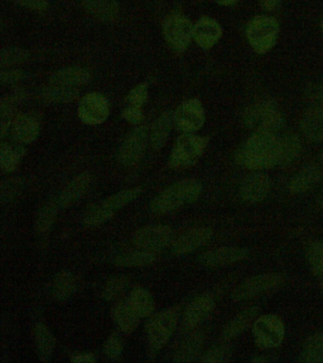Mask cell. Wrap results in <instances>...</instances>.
<instances>
[{"label":"cell","mask_w":323,"mask_h":363,"mask_svg":"<svg viewBox=\"0 0 323 363\" xmlns=\"http://www.w3.org/2000/svg\"><path fill=\"white\" fill-rule=\"evenodd\" d=\"M280 139L275 133L258 131L239 148L236 162L244 167L260 170L279 165Z\"/></svg>","instance_id":"1"},{"label":"cell","mask_w":323,"mask_h":363,"mask_svg":"<svg viewBox=\"0 0 323 363\" xmlns=\"http://www.w3.org/2000/svg\"><path fill=\"white\" fill-rule=\"evenodd\" d=\"M202 188L203 187L198 180H181L157 196L151 202L150 209L157 215L173 212L198 201L201 195Z\"/></svg>","instance_id":"2"},{"label":"cell","mask_w":323,"mask_h":363,"mask_svg":"<svg viewBox=\"0 0 323 363\" xmlns=\"http://www.w3.org/2000/svg\"><path fill=\"white\" fill-rule=\"evenodd\" d=\"M246 35L252 49L259 55H264L276 44L279 25L271 16H258L249 24Z\"/></svg>","instance_id":"3"},{"label":"cell","mask_w":323,"mask_h":363,"mask_svg":"<svg viewBox=\"0 0 323 363\" xmlns=\"http://www.w3.org/2000/svg\"><path fill=\"white\" fill-rule=\"evenodd\" d=\"M246 125L256 132H275L283 126V118L277 106L272 102H262L251 106L244 117Z\"/></svg>","instance_id":"4"},{"label":"cell","mask_w":323,"mask_h":363,"mask_svg":"<svg viewBox=\"0 0 323 363\" xmlns=\"http://www.w3.org/2000/svg\"><path fill=\"white\" fill-rule=\"evenodd\" d=\"M178 323L176 309H168L152 317L147 325V337L152 350L159 351L169 342Z\"/></svg>","instance_id":"5"},{"label":"cell","mask_w":323,"mask_h":363,"mask_svg":"<svg viewBox=\"0 0 323 363\" xmlns=\"http://www.w3.org/2000/svg\"><path fill=\"white\" fill-rule=\"evenodd\" d=\"M285 328L283 320L277 315H264L255 320L254 337L259 347L271 349L277 347L285 339Z\"/></svg>","instance_id":"6"},{"label":"cell","mask_w":323,"mask_h":363,"mask_svg":"<svg viewBox=\"0 0 323 363\" xmlns=\"http://www.w3.org/2000/svg\"><path fill=\"white\" fill-rule=\"evenodd\" d=\"M207 138L183 135L176 142L171 155L170 165L172 167H185L198 162L208 145Z\"/></svg>","instance_id":"7"},{"label":"cell","mask_w":323,"mask_h":363,"mask_svg":"<svg viewBox=\"0 0 323 363\" xmlns=\"http://www.w3.org/2000/svg\"><path fill=\"white\" fill-rule=\"evenodd\" d=\"M283 282V277L278 274H266L252 277L246 280L240 286L235 289L232 294V299L234 301H248L254 299L279 288Z\"/></svg>","instance_id":"8"},{"label":"cell","mask_w":323,"mask_h":363,"mask_svg":"<svg viewBox=\"0 0 323 363\" xmlns=\"http://www.w3.org/2000/svg\"><path fill=\"white\" fill-rule=\"evenodd\" d=\"M165 38L170 46L183 52L193 38V27L189 19L181 13L168 16L164 25Z\"/></svg>","instance_id":"9"},{"label":"cell","mask_w":323,"mask_h":363,"mask_svg":"<svg viewBox=\"0 0 323 363\" xmlns=\"http://www.w3.org/2000/svg\"><path fill=\"white\" fill-rule=\"evenodd\" d=\"M174 240V232L166 225H153L137 230L133 236V244L139 249L157 250L164 249Z\"/></svg>","instance_id":"10"},{"label":"cell","mask_w":323,"mask_h":363,"mask_svg":"<svg viewBox=\"0 0 323 363\" xmlns=\"http://www.w3.org/2000/svg\"><path fill=\"white\" fill-rule=\"evenodd\" d=\"M148 133L145 128L135 129L123 143L118 159L123 165L131 167L142 159L147 146Z\"/></svg>","instance_id":"11"},{"label":"cell","mask_w":323,"mask_h":363,"mask_svg":"<svg viewBox=\"0 0 323 363\" xmlns=\"http://www.w3.org/2000/svg\"><path fill=\"white\" fill-rule=\"evenodd\" d=\"M212 230L209 228H193L174 238L171 249L175 255H188L206 245L212 239Z\"/></svg>","instance_id":"12"},{"label":"cell","mask_w":323,"mask_h":363,"mask_svg":"<svg viewBox=\"0 0 323 363\" xmlns=\"http://www.w3.org/2000/svg\"><path fill=\"white\" fill-rule=\"evenodd\" d=\"M175 122L182 131L188 133L198 131L205 123V112L201 103L192 99L182 104L176 112Z\"/></svg>","instance_id":"13"},{"label":"cell","mask_w":323,"mask_h":363,"mask_svg":"<svg viewBox=\"0 0 323 363\" xmlns=\"http://www.w3.org/2000/svg\"><path fill=\"white\" fill-rule=\"evenodd\" d=\"M78 113L84 123L88 125H99L105 122L108 116V101L101 94H88L81 101Z\"/></svg>","instance_id":"14"},{"label":"cell","mask_w":323,"mask_h":363,"mask_svg":"<svg viewBox=\"0 0 323 363\" xmlns=\"http://www.w3.org/2000/svg\"><path fill=\"white\" fill-rule=\"evenodd\" d=\"M249 256V250L242 247H219L203 253L199 261L205 267H219L238 263L245 260Z\"/></svg>","instance_id":"15"},{"label":"cell","mask_w":323,"mask_h":363,"mask_svg":"<svg viewBox=\"0 0 323 363\" xmlns=\"http://www.w3.org/2000/svg\"><path fill=\"white\" fill-rule=\"evenodd\" d=\"M271 179L265 174H251L241 185L242 199L249 203L263 201L271 191Z\"/></svg>","instance_id":"16"},{"label":"cell","mask_w":323,"mask_h":363,"mask_svg":"<svg viewBox=\"0 0 323 363\" xmlns=\"http://www.w3.org/2000/svg\"><path fill=\"white\" fill-rule=\"evenodd\" d=\"M213 308H215V301L210 295H199L190 303L185 311L184 328L187 330H192L209 317Z\"/></svg>","instance_id":"17"},{"label":"cell","mask_w":323,"mask_h":363,"mask_svg":"<svg viewBox=\"0 0 323 363\" xmlns=\"http://www.w3.org/2000/svg\"><path fill=\"white\" fill-rule=\"evenodd\" d=\"M222 28L212 19L204 18L193 27V38L204 50H209L221 38Z\"/></svg>","instance_id":"18"},{"label":"cell","mask_w":323,"mask_h":363,"mask_svg":"<svg viewBox=\"0 0 323 363\" xmlns=\"http://www.w3.org/2000/svg\"><path fill=\"white\" fill-rule=\"evenodd\" d=\"M89 184H91V176L89 174H82L75 177L59 196L57 201L59 206L62 208L72 206L85 195Z\"/></svg>","instance_id":"19"},{"label":"cell","mask_w":323,"mask_h":363,"mask_svg":"<svg viewBox=\"0 0 323 363\" xmlns=\"http://www.w3.org/2000/svg\"><path fill=\"white\" fill-rule=\"evenodd\" d=\"M92 16L102 21H112L119 15L118 0H78Z\"/></svg>","instance_id":"20"},{"label":"cell","mask_w":323,"mask_h":363,"mask_svg":"<svg viewBox=\"0 0 323 363\" xmlns=\"http://www.w3.org/2000/svg\"><path fill=\"white\" fill-rule=\"evenodd\" d=\"M39 125L38 121L30 115H21L13 123V139L22 143H30L38 138Z\"/></svg>","instance_id":"21"},{"label":"cell","mask_w":323,"mask_h":363,"mask_svg":"<svg viewBox=\"0 0 323 363\" xmlns=\"http://www.w3.org/2000/svg\"><path fill=\"white\" fill-rule=\"evenodd\" d=\"M112 315L117 328L123 333L131 334L139 325L140 318L132 309L128 301H123L115 306Z\"/></svg>","instance_id":"22"},{"label":"cell","mask_w":323,"mask_h":363,"mask_svg":"<svg viewBox=\"0 0 323 363\" xmlns=\"http://www.w3.org/2000/svg\"><path fill=\"white\" fill-rule=\"evenodd\" d=\"M91 73L82 67H67L59 70L52 77V86L74 87L88 83Z\"/></svg>","instance_id":"23"},{"label":"cell","mask_w":323,"mask_h":363,"mask_svg":"<svg viewBox=\"0 0 323 363\" xmlns=\"http://www.w3.org/2000/svg\"><path fill=\"white\" fill-rule=\"evenodd\" d=\"M302 130L305 136L313 143L323 140V112L317 108H310L303 115Z\"/></svg>","instance_id":"24"},{"label":"cell","mask_w":323,"mask_h":363,"mask_svg":"<svg viewBox=\"0 0 323 363\" xmlns=\"http://www.w3.org/2000/svg\"><path fill=\"white\" fill-rule=\"evenodd\" d=\"M157 253L153 250L140 249L120 253L114 258V264L119 267H147L157 261Z\"/></svg>","instance_id":"25"},{"label":"cell","mask_w":323,"mask_h":363,"mask_svg":"<svg viewBox=\"0 0 323 363\" xmlns=\"http://www.w3.org/2000/svg\"><path fill=\"white\" fill-rule=\"evenodd\" d=\"M319 169L314 165H308L302 169L291 179L289 188H290L291 192L294 194L307 192L319 182Z\"/></svg>","instance_id":"26"},{"label":"cell","mask_w":323,"mask_h":363,"mask_svg":"<svg viewBox=\"0 0 323 363\" xmlns=\"http://www.w3.org/2000/svg\"><path fill=\"white\" fill-rule=\"evenodd\" d=\"M259 309L258 308H249L239 313L234 319L230 320L224 328L223 337L225 340H232L237 337L242 332L246 330L257 317Z\"/></svg>","instance_id":"27"},{"label":"cell","mask_w":323,"mask_h":363,"mask_svg":"<svg viewBox=\"0 0 323 363\" xmlns=\"http://www.w3.org/2000/svg\"><path fill=\"white\" fill-rule=\"evenodd\" d=\"M35 347L41 362H47L55 348V339L52 332L43 323H38L35 328Z\"/></svg>","instance_id":"28"},{"label":"cell","mask_w":323,"mask_h":363,"mask_svg":"<svg viewBox=\"0 0 323 363\" xmlns=\"http://www.w3.org/2000/svg\"><path fill=\"white\" fill-rule=\"evenodd\" d=\"M203 343V334L200 332L193 334L192 336H190L181 343V347L176 352L174 360L176 362H193L200 354Z\"/></svg>","instance_id":"29"},{"label":"cell","mask_w":323,"mask_h":363,"mask_svg":"<svg viewBox=\"0 0 323 363\" xmlns=\"http://www.w3.org/2000/svg\"><path fill=\"white\" fill-rule=\"evenodd\" d=\"M128 302L140 318L150 316L154 311L153 296L144 289H133L129 295Z\"/></svg>","instance_id":"30"},{"label":"cell","mask_w":323,"mask_h":363,"mask_svg":"<svg viewBox=\"0 0 323 363\" xmlns=\"http://www.w3.org/2000/svg\"><path fill=\"white\" fill-rule=\"evenodd\" d=\"M140 193H142L140 188H132V189L120 191V192L115 194V195L109 196V198L101 202L100 205L106 213L113 216L117 211L122 209V208L139 198Z\"/></svg>","instance_id":"31"},{"label":"cell","mask_w":323,"mask_h":363,"mask_svg":"<svg viewBox=\"0 0 323 363\" xmlns=\"http://www.w3.org/2000/svg\"><path fill=\"white\" fill-rule=\"evenodd\" d=\"M300 362H323V333L309 337L303 345L300 357Z\"/></svg>","instance_id":"32"},{"label":"cell","mask_w":323,"mask_h":363,"mask_svg":"<svg viewBox=\"0 0 323 363\" xmlns=\"http://www.w3.org/2000/svg\"><path fill=\"white\" fill-rule=\"evenodd\" d=\"M173 115L170 112L162 114L152 129L151 143L154 149H160L167 142L172 128Z\"/></svg>","instance_id":"33"},{"label":"cell","mask_w":323,"mask_h":363,"mask_svg":"<svg viewBox=\"0 0 323 363\" xmlns=\"http://www.w3.org/2000/svg\"><path fill=\"white\" fill-rule=\"evenodd\" d=\"M75 278L69 272H61L56 275L52 284L53 297L58 301H64L72 296L75 291Z\"/></svg>","instance_id":"34"},{"label":"cell","mask_w":323,"mask_h":363,"mask_svg":"<svg viewBox=\"0 0 323 363\" xmlns=\"http://www.w3.org/2000/svg\"><path fill=\"white\" fill-rule=\"evenodd\" d=\"M302 149L299 138L294 134L286 135L280 139L279 165H288L299 156Z\"/></svg>","instance_id":"35"},{"label":"cell","mask_w":323,"mask_h":363,"mask_svg":"<svg viewBox=\"0 0 323 363\" xmlns=\"http://www.w3.org/2000/svg\"><path fill=\"white\" fill-rule=\"evenodd\" d=\"M58 206L57 201H52L42 208L35 221L36 232L45 233L52 229L57 216Z\"/></svg>","instance_id":"36"},{"label":"cell","mask_w":323,"mask_h":363,"mask_svg":"<svg viewBox=\"0 0 323 363\" xmlns=\"http://www.w3.org/2000/svg\"><path fill=\"white\" fill-rule=\"evenodd\" d=\"M306 260L311 272L316 277L323 274V242L314 241L306 250Z\"/></svg>","instance_id":"37"},{"label":"cell","mask_w":323,"mask_h":363,"mask_svg":"<svg viewBox=\"0 0 323 363\" xmlns=\"http://www.w3.org/2000/svg\"><path fill=\"white\" fill-rule=\"evenodd\" d=\"M22 155H23V151L21 148L9 145H2L1 151H0V164H1L2 170L7 173L16 170L21 162Z\"/></svg>","instance_id":"38"},{"label":"cell","mask_w":323,"mask_h":363,"mask_svg":"<svg viewBox=\"0 0 323 363\" xmlns=\"http://www.w3.org/2000/svg\"><path fill=\"white\" fill-rule=\"evenodd\" d=\"M78 90L74 87L52 86L45 90V100L52 103L69 102L77 97Z\"/></svg>","instance_id":"39"},{"label":"cell","mask_w":323,"mask_h":363,"mask_svg":"<svg viewBox=\"0 0 323 363\" xmlns=\"http://www.w3.org/2000/svg\"><path fill=\"white\" fill-rule=\"evenodd\" d=\"M232 353L229 346L226 345H219L213 346L202 357V362H227L232 359Z\"/></svg>","instance_id":"40"},{"label":"cell","mask_w":323,"mask_h":363,"mask_svg":"<svg viewBox=\"0 0 323 363\" xmlns=\"http://www.w3.org/2000/svg\"><path fill=\"white\" fill-rule=\"evenodd\" d=\"M128 283V281L125 277L112 278L106 284L105 289H103V299L108 301V302L109 301L114 300L115 298L119 296L125 291Z\"/></svg>","instance_id":"41"},{"label":"cell","mask_w":323,"mask_h":363,"mask_svg":"<svg viewBox=\"0 0 323 363\" xmlns=\"http://www.w3.org/2000/svg\"><path fill=\"white\" fill-rule=\"evenodd\" d=\"M28 58V52L21 49H6L1 52V66H12L21 63Z\"/></svg>","instance_id":"42"},{"label":"cell","mask_w":323,"mask_h":363,"mask_svg":"<svg viewBox=\"0 0 323 363\" xmlns=\"http://www.w3.org/2000/svg\"><path fill=\"white\" fill-rule=\"evenodd\" d=\"M122 340L118 335H111L106 342L105 353L111 359H116L123 354Z\"/></svg>","instance_id":"43"},{"label":"cell","mask_w":323,"mask_h":363,"mask_svg":"<svg viewBox=\"0 0 323 363\" xmlns=\"http://www.w3.org/2000/svg\"><path fill=\"white\" fill-rule=\"evenodd\" d=\"M147 86L142 84L131 90L130 94L128 95V101L130 106L142 108L144 105L146 100H147Z\"/></svg>","instance_id":"44"},{"label":"cell","mask_w":323,"mask_h":363,"mask_svg":"<svg viewBox=\"0 0 323 363\" xmlns=\"http://www.w3.org/2000/svg\"><path fill=\"white\" fill-rule=\"evenodd\" d=\"M21 190V182L18 179L7 180L2 184L1 199L2 202H9L11 199H15L18 196L19 191Z\"/></svg>","instance_id":"45"},{"label":"cell","mask_w":323,"mask_h":363,"mask_svg":"<svg viewBox=\"0 0 323 363\" xmlns=\"http://www.w3.org/2000/svg\"><path fill=\"white\" fill-rule=\"evenodd\" d=\"M11 1L36 12H45L49 8L47 0H11Z\"/></svg>","instance_id":"46"},{"label":"cell","mask_w":323,"mask_h":363,"mask_svg":"<svg viewBox=\"0 0 323 363\" xmlns=\"http://www.w3.org/2000/svg\"><path fill=\"white\" fill-rule=\"evenodd\" d=\"M123 118L129 123H137L142 120V108L130 106L125 109L123 113Z\"/></svg>","instance_id":"47"},{"label":"cell","mask_w":323,"mask_h":363,"mask_svg":"<svg viewBox=\"0 0 323 363\" xmlns=\"http://www.w3.org/2000/svg\"><path fill=\"white\" fill-rule=\"evenodd\" d=\"M23 78V73L19 70H8L1 74V81L4 84H15Z\"/></svg>","instance_id":"48"},{"label":"cell","mask_w":323,"mask_h":363,"mask_svg":"<svg viewBox=\"0 0 323 363\" xmlns=\"http://www.w3.org/2000/svg\"><path fill=\"white\" fill-rule=\"evenodd\" d=\"M72 362H79V363H82V362L91 363V362H96V359H95V357L94 356V354H88V353L78 354H75V356H73L72 357Z\"/></svg>","instance_id":"49"},{"label":"cell","mask_w":323,"mask_h":363,"mask_svg":"<svg viewBox=\"0 0 323 363\" xmlns=\"http://www.w3.org/2000/svg\"><path fill=\"white\" fill-rule=\"evenodd\" d=\"M280 0H260L261 6L266 11L276 9L279 6Z\"/></svg>","instance_id":"50"},{"label":"cell","mask_w":323,"mask_h":363,"mask_svg":"<svg viewBox=\"0 0 323 363\" xmlns=\"http://www.w3.org/2000/svg\"><path fill=\"white\" fill-rule=\"evenodd\" d=\"M218 4L224 5V6H229V5L234 4L238 0H215Z\"/></svg>","instance_id":"51"},{"label":"cell","mask_w":323,"mask_h":363,"mask_svg":"<svg viewBox=\"0 0 323 363\" xmlns=\"http://www.w3.org/2000/svg\"><path fill=\"white\" fill-rule=\"evenodd\" d=\"M319 278H320V281H322V289H323V274Z\"/></svg>","instance_id":"52"},{"label":"cell","mask_w":323,"mask_h":363,"mask_svg":"<svg viewBox=\"0 0 323 363\" xmlns=\"http://www.w3.org/2000/svg\"><path fill=\"white\" fill-rule=\"evenodd\" d=\"M320 26H322V33H323V19L322 21V24H320Z\"/></svg>","instance_id":"53"},{"label":"cell","mask_w":323,"mask_h":363,"mask_svg":"<svg viewBox=\"0 0 323 363\" xmlns=\"http://www.w3.org/2000/svg\"><path fill=\"white\" fill-rule=\"evenodd\" d=\"M322 157H323V154H322Z\"/></svg>","instance_id":"54"}]
</instances>
